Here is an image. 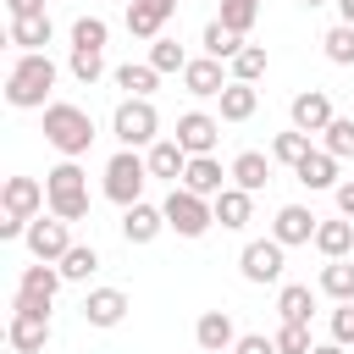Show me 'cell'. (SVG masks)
Masks as SVG:
<instances>
[{"mask_svg": "<svg viewBox=\"0 0 354 354\" xmlns=\"http://www.w3.org/2000/svg\"><path fill=\"white\" fill-rule=\"evenodd\" d=\"M304 6H326V0H304Z\"/></svg>", "mask_w": 354, "mask_h": 354, "instance_id": "48", "label": "cell"}, {"mask_svg": "<svg viewBox=\"0 0 354 354\" xmlns=\"http://www.w3.org/2000/svg\"><path fill=\"white\" fill-rule=\"evenodd\" d=\"M122 315H127V293L122 288H94L83 299V321L88 326H122Z\"/></svg>", "mask_w": 354, "mask_h": 354, "instance_id": "18", "label": "cell"}, {"mask_svg": "<svg viewBox=\"0 0 354 354\" xmlns=\"http://www.w3.org/2000/svg\"><path fill=\"white\" fill-rule=\"evenodd\" d=\"M332 343H343V348H348V343H354V299H348V304H337V310H332Z\"/></svg>", "mask_w": 354, "mask_h": 354, "instance_id": "42", "label": "cell"}, {"mask_svg": "<svg viewBox=\"0 0 354 354\" xmlns=\"http://www.w3.org/2000/svg\"><path fill=\"white\" fill-rule=\"evenodd\" d=\"M321 293H326V299H337V304H348V299H354V260H348V254L321 266Z\"/></svg>", "mask_w": 354, "mask_h": 354, "instance_id": "29", "label": "cell"}, {"mask_svg": "<svg viewBox=\"0 0 354 354\" xmlns=\"http://www.w3.org/2000/svg\"><path fill=\"white\" fill-rule=\"evenodd\" d=\"M232 354H277V337H260V332H243L232 343Z\"/></svg>", "mask_w": 354, "mask_h": 354, "instance_id": "43", "label": "cell"}, {"mask_svg": "<svg viewBox=\"0 0 354 354\" xmlns=\"http://www.w3.org/2000/svg\"><path fill=\"white\" fill-rule=\"evenodd\" d=\"M160 227H166V210H155V205H144V199L122 210V238H127V243H149Z\"/></svg>", "mask_w": 354, "mask_h": 354, "instance_id": "21", "label": "cell"}, {"mask_svg": "<svg viewBox=\"0 0 354 354\" xmlns=\"http://www.w3.org/2000/svg\"><path fill=\"white\" fill-rule=\"evenodd\" d=\"M293 177H299L304 188H337V155H326V149H310V155L293 166Z\"/></svg>", "mask_w": 354, "mask_h": 354, "instance_id": "24", "label": "cell"}, {"mask_svg": "<svg viewBox=\"0 0 354 354\" xmlns=\"http://www.w3.org/2000/svg\"><path fill=\"white\" fill-rule=\"evenodd\" d=\"M194 343H199L205 354H227V348L238 343V332H232V315H227V310H205V315L194 321Z\"/></svg>", "mask_w": 354, "mask_h": 354, "instance_id": "15", "label": "cell"}, {"mask_svg": "<svg viewBox=\"0 0 354 354\" xmlns=\"http://www.w3.org/2000/svg\"><path fill=\"white\" fill-rule=\"evenodd\" d=\"M216 100H221V122H249V116L260 111V88H254V83H238V77H232Z\"/></svg>", "mask_w": 354, "mask_h": 354, "instance_id": "22", "label": "cell"}, {"mask_svg": "<svg viewBox=\"0 0 354 354\" xmlns=\"http://www.w3.org/2000/svg\"><path fill=\"white\" fill-rule=\"evenodd\" d=\"M293 127L299 133H326V122H332V100H326V88H304V94H293Z\"/></svg>", "mask_w": 354, "mask_h": 354, "instance_id": "14", "label": "cell"}, {"mask_svg": "<svg viewBox=\"0 0 354 354\" xmlns=\"http://www.w3.org/2000/svg\"><path fill=\"white\" fill-rule=\"evenodd\" d=\"M171 11H177V0H127V33L160 39V28H166Z\"/></svg>", "mask_w": 354, "mask_h": 354, "instance_id": "16", "label": "cell"}, {"mask_svg": "<svg viewBox=\"0 0 354 354\" xmlns=\"http://www.w3.org/2000/svg\"><path fill=\"white\" fill-rule=\"evenodd\" d=\"M166 227L177 232V238H205L210 232V221H216V205L205 199V194H194V188H183V183H171V194H166Z\"/></svg>", "mask_w": 354, "mask_h": 354, "instance_id": "4", "label": "cell"}, {"mask_svg": "<svg viewBox=\"0 0 354 354\" xmlns=\"http://www.w3.org/2000/svg\"><path fill=\"white\" fill-rule=\"evenodd\" d=\"M337 11H343V22L354 28V0H337Z\"/></svg>", "mask_w": 354, "mask_h": 354, "instance_id": "47", "label": "cell"}, {"mask_svg": "<svg viewBox=\"0 0 354 354\" xmlns=\"http://www.w3.org/2000/svg\"><path fill=\"white\" fill-rule=\"evenodd\" d=\"M149 66H155V72H183L188 55H183L177 39H149Z\"/></svg>", "mask_w": 354, "mask_h": 354, "instance_id": "36", "label": "cell"}, {"mask_svg": "<svg viewBox=\"0 0 354 354\" xmlns=\"http://www.w3.org/2000/svg\"><path fill=\"white\" fill-rule=\"evenodd\" d=\"M61 266L55 260H39V266H22V282H17V299L11 304H33V310H50V299L61 293Z\"/></svg>", "mask_w": 354, "mask_h": 354, "instance_id": "8", "label": "cell"}, {"mask_svg": "<svg viewBox=\"0 0 354 354\" xmlns=\"http://www.w3.org/2000/svg\"><path fill=\"white\" fill-rule=\"evenodd\" d=\"M55 266H61V277H66V282H88V277L100 271V254H94L88 243H72V249H66Z\"/></svg>", "mask_w": 354, "mask_h": 354, "instance_id": "32", "label": "cell"}, {"mask_svg": "<svg viewBox=\"0 0 354 354\" xmlns=\"http://www.w3.org/2000/svg\"><path fill=\"white\" fill-rule=\"evenodd\" d=\"M66 66H72V77H77V83H94V77L105 72V50H88V44H72V61H66Z\"/></svg>", "mask_w": 354, "mask_h": 354, "instance_id": "37", "label": "cell"}, {"mask_svg": "<svg viewBox=\"0 0 354 354\" xmlns=\"http://www.w3.org/2000/svg\"><path fill=\"white\" fill-rule=\"evenodd\" d=\"M315 227H321V216H310L304 205H282L277 221H271V238L293 249V243H315Z\"/></svg>", "mask_w": 354, "mask_h": 354, "instance_id": "13", "label": "cell"}, {"mask_svg": "<svg viewBox=\"0 0 354 354\" xmlns=\"http://www.w3.org/2000/svg\"><path fill=\"white\" fill-rule=\"evenodd\" d=\"M304 155H310V133L288 127V133H277V138H271V160H282V166H299Z\"/></svg>", "mask_w": 354, "mask_h": 354, "instance_id": "34", "label": "cell"}, {"mask_svg": "<svg viewBox=\"0 0 354 354\" xmlns=\"http://www.w3.org/2000/svg\"><path fill=\"white\" fill-rule=\"evenodd\" d=\"M44 138H50L66 160H77V155H88V144H94V122H88L83 105L50 100V105H44Z\"/></svg>", "mask_w": 354, "mask_h": 354, "instance_id": "2", "label": "cell"}, {"mask_svg": "<svg viewBox=\"0 0 354 354\" xmlns=\"http://www.w3.org/2000/svg\"><path fill=\"white\" fill-rule=\"evenodd\" d=\"M183 88H188V94H199V100H216V94L227 88V72H221V61H216V55H199V61H188V66H183Z\"/></svg>", "mask_w": 354, "mask_h": 354, "instance_id": "17", "label": "cell"}, {"mask_svg": "<svg viewBox=\"0 0 354 354\" xmlns=\"http://www.w3.org/2000/svg\"><path fill=\"white\" fill-rule=\"evenodd\" d=\"M332 194H337V210H343V216H348V221H354V183H337V188H332Z\"/></svg>", "mask_w": 354, "mask_h": 354, "instance_id": "45", "label": "cell"}, {"mask_svg": "<svg viewBox=\"0 0 354 354\" xmlns=\"http://www.w3.org/2000/svg\"><path fill=\"white\" fill-rule=\"evenodd\" d=\"M315 249H321L326 260L354 254V221H348V216H343V221H321V227H315Z\"/></svg>", "mask_w": 354, "mask_h": 354, "instance_id": "26", "label": "cell"}, {"mask_svg": "<svg viewBox=\"0 0 354 354\" xmlns=\"http://www.w3.org/2000/svg\"><path fill=\"white\" fill-rule=\"evenodd\" d=\"M6 11H11V17H39L44 0H6Z\"/></svg>", "mask_w": 354, "mask_h": 354, "instance_id": "44", "label": "cell"}, {"mask_svg": "<svg viewBox=\"0 0 354 354\" xmlns=\"http://www.w3.org/2000/svg\"><path fill=\"white\" fill-rule=\"evenodd\" d=\"M11 348L17 354H39L50 343V310H33V304H11V326H6Z\"/></svg>", "mask_w": 354, "mask_h": 354, "instance_id": "9", "label": "cell"}, {"mask_svg": "<svg viewBox=\"0 0 354 354\" xmlns=\"http://www.w3.org/2000/svg\"><path fill=\"white\" fill-rule=\"evenodd\" d=\"M238 50H243V33H232L221 17H216V22H205V55H216V61H232Z\"/></svg>", "mask_w": 354, "mask_h": 354, "instance_id": "31", "label": "cell"}, {"mask_svg": "<svg viewBox=\"0 0 354 354\" xmlns=\"http://www.w3.org/2000/svg\"><path fill=\"white\" fill-rule=\"evenodd\" d=\"M111 77H116V88H122L127 100H149V88H155V77H160V72H155L149 61H127V66H116Z\"/></svg>", "mask_w": 354, "mask_h": 354, "instance_id": "27", "label": "cell"}, {"mask_svg": "<svg viewBox=\"0 0 354 354\" xmlns=\"http://www.w3.org/2000/svg\"><path fill=\"white\" fill-rule=\"evenodd\" d=\"M277 310H282V321H304V326H310V315H315V293H310L304 282H282Z\"/></svg>", "mask_w": 354, "mask_h": 354, "instance_id": "30", "label": "cell"}, {"mask_svg": "<svg viewBox=\"0 0 354 354\" xmlns=\"http://www.w3.org/2000/svg\"><path fill=\"white\" fill-rule=\"evenodd\" d=\"M44 194H50V216L61 221H83L88 216V177L77 160H61L44 171Z\"/></svg>", "mask_w": 354, "mask_h": 354, "instance_id": "3", "label": "cell"}, {"mask_svg": "<svg viewBox=\"0 0 354 354\" xmlns=\"http://www.w3.org/2000/svg\"><path fill=\"white\" fill-rule=\"evenodd\" d=\"M216 138H221V122H216V116H205V111H183V116H177V144H183L188 155H210Z\"/></svg>", "mask_w": 354, "mask_h": 354, "instance_id": "12", "label": "cell"}, {"mask_svg": "<svg viewBox=\"0 0 354 354\" xmlns=\"http://www.w3.org/2000/svg\"><path fill=\"white\" fill-rule=\"evenodd\" d=\"M6 221H0V238H22L28 232V221L50 205V194H44V183H33V177H6Z\"/></svg>", "mask_w": 354, "mask_h": 354, "instance_id": "5", "label": "cell"}, {"mask_svg": "<svg viewBox=\"0 0 354 354\" xmlns=\"http://www.w3.org/2000/svg\"><path fill=\"white\" fill-rule=\"evenodd\" d=\"M111 133L122 138V149H149L160 138V116L149 100H122L116 116H111Z\"/></svg>", "mask_w": 354, "mask_h": 354, "instance_id": "7", "label": "cell"}, {"mask_svg": "<svg viewBox=\"0 0 354 354\" xmlns=\"http://www.w3.org/2000/svg\"><path fill=\"white\" fill-rule=\"evenodd\" d=\"M144 183H149V160H144L138 149H116V155L105 160V199H116L122 210L138 205Z\"/></svg>", "mask_w": 354, "mask_h": 354, "instance_id": "6", "label": "cell"}, {"mask_svg": "<svg viewBox=\"0 0 354 354\" xmlns=\"http://www.w3.org/2000/svg\"><path fill=\"white\" fill-rule=\"evenodd\" d=\"M232 77H238V83H260V77H266V50H260V44H243V50L232 55Z\"/></svg>", "mask_w": 354, "mask_h": 354, "instance_id": "38", "label": "cell"}, {"mask_svg": "<svg viewBox=\"0 0 354 354\" xmlns=\"http://www.w3.org/2000/svg\"><path fill=\"white\" fill-rule=\"evenodd\" d=\"M315 343H310V326L304 321H282L277 326V354H310Z\"/></svg>", "mask_w": 354, "mask_h": 354, "instance_id": "40", "label": "cell"}, {"mask_svg": "<svg viewBox=\"0 0 354 354\" xmlns=\"http://www.w3.org/2000/svg\"><path fill=\"white\" fill-rule=\"evenodd\" d=\"M321 149L337 155V160H348V155H354V116H332L326 133H321Z\"/></svg>", "mask_w": 354, "mask_h": 354, "instance_id": "33", "label": "cell"}, {"mask_svg": "<svg viewBox=\"0 0 354 354\" xmlns=\"http://www.w3.org/2000/svg\"><path fill=\"white\" fill-rule=\"evenodd\" d=\"M310 354H348V348H343V343H315Z\"/></svg>", "mask_w": 354, "mask_h": 354, "instance_id": "46", "label": "cell"}, {"mask_svg": "<svg viewBox=\"0 0 354 354\" xmlns=\"http://www.w3.org/2000/svg\"><path fill=\"white\" fill-rule=\"evenodd\" d=\"M50 33H55V28H50V11H39V17H11V33H6V39H11L17 50H44Z\"/></svg>", "mask_w": 354, "mask_h": 354, "instance_id": "25", "label": "cell"}, {"mask_svg": "<svg viewBox=\"0 0 354 354\" xmlns=\"http://www.w3.org/2000/svg\"><path fill=\"white\" fill-rule=\"evenodd\" d=\"M227 177H232V171H221V160H216V155H194V160H188V171H183V188H194V194L216 199V194L227 188Z\"/></svg>", "mask_w": 354, "mask_h": 354, "instance_id": "20", "label": "cell"}, {"mask_svg": "<svg viewBox=\"0 0 354 354\" xmlns=\"http://www.w3.org/2000/svg\"><path fill=\"white\" fill-rule=\"evenodd\" d=\"M105 33H111V28H105L100 17H77V22H72V44H88V50H105Z\"/></svg>", "mask_w": 354, "mask_h": 354, "instance_id": "41", "label": "cell"}, {"mask_svg": "<svg viewBox=\"0 0 354 354\" xmlns=\"http://www.w3.org/2000/svg\"><path fill=\"white\" fill-rule=\"evenodd\" d=\"M321 44H326V61H332V66H354V28H348V22L326 28Z\"/></svg>", "mask_w": 354, "mask_h": 354, "instance_id": "35", "label": "cell"}, {"mask_svg": "<svg viewBox=\"0 0 354 354\" xmlns=\"http://www.w3.org/2000/svg\"><path fill=\"white\" fill-rule=\"evenodd\" d=\"M144 160H149V177H166V183H177V177L188 171V160H194V155H188L177 138H155Z\"/></svg>", "mask_w": 354, "mask_h": 354, "instance_id": "19", "label": "cell"}, {"mask_svg": "<svg viewBox=\"0 0 354 354\" xmlns=\"http://www.w3.org/2000/svg\"><path fill=\"white\" fill-rule=\"evenodd\" d=\"M282 249H288V243H277V238L243 243V254H238L243 277H249V282H282Z\"/></svg>", "mask_w": 354, "mask_h": 354, "instance_id": "11", "label": "cell"}, {"mask_svg": "<svg viewBox=\"0 0 354 354\" xmlns=\"http://www.w3.org/2000/svg\"><path fill=\"white\" fill-rule=\"evenodd\" d=\"M22 243H28V254H33V260H61V254L72 249V232H66V221H61V216H50V221H44V216H33V221H28V232H22Z\"/></svg>", "mask_w": 354, "mask_h": 354, "instance_id": "10", "label": "cell"}, {"mask_svg": "<svg viewBox=\"0 0 354 354\" xmlns=\"http://www.w3.org/2000/svg\"><path fill=\"white\" fill-rule=\"evenodd\" d=\"M232 183H238V188H249V194H260V188L271 183V160H266L260 149H243V155L232 160Z\"/></svg>", "mask_w": 354, "mask_h": 354, "instance_id": "28", "label": "cell"}, {"mask_svg": "<svg viewBox=\"0 0 354 354\" xmlns=\"http://www.w3.org/2000/svg\"><path fill=\"white\" fill-rule=\"evenodd\" d=\"M210 205H216V221H221V227H243V221L254 216V194H249V188H238V183H227Z\"/></svg>", "mask_w": 354, "mask_h": 354, "instance_id": "23", "label": "cell"}, {"mask_svg": "<svg viewBox=\"0 0 354 354\" xmlns=\"http://www.w3.org/2000/svg\"><path fill=\"white\" fill-rule=\"evenodd\" d=\"M254 17H260V0H221V22H227L232 33H249Z\"/></svg>", "mask_w": 354, "mask_h": 354, "instance_id": "39", "label": "cell"}, {"mask_svg": "<svg viewBox=\"0 0 354 354\" xmlns=\"http://www.w3.org/2000/svg\"><path fill=\"white\" fill-rule=\"evenodd\" d=\"M50 88H55V61L44 50H22L6 72V100L17 111H44L50 105Z\"/></svg>", "mask_w": 354, "mask_h": 354, "instance_id": "1", "label": "cell"}]
</instances>
